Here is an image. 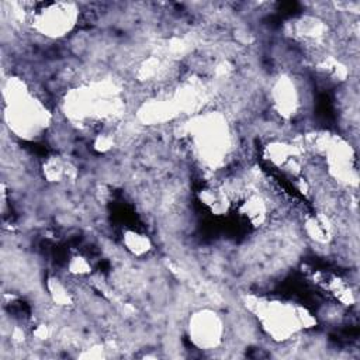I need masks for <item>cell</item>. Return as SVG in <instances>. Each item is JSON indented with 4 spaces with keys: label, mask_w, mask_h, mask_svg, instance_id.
<instances>
[{
    "label": "cell",
    "mask_w": 360,
    "mask_h": 360,
    "mask_svg": "<svg viewBox=\"0 0 360 360\" xmlns=\"http://www.w3.org/2000/svg\"><path fill=\"white\" fill-rule=\"evenodd\" d=\"M6 117L13 132L24 138L38 136L39 131L46 127L48 114L39 101L28 96L24 83H11L10 80V90H6Z\"/></svg>",
    "instance_id": "1"
},
{
    "label": "cell",
    "mask_w": 360,
    "mask_h": 360,
    "mask_svg": "<svg viewBox=\"0 0 360 360\" xmlns=\"http://www.w3.org/2000/svg\"><path fill=\"white\" fill-rule=\"evenodd\" d=\"M30 17L34 28L39 34L62 37L75 27L79 18V10L72 3H49L34 8Z\"/></svg>",
    "instance_id": "2"
},
{
    "label": "cell",
    "mask_w": 360,
    "mask_h": 360,
    "mask_svg": "<svg viewBox=\"0 0 360 360\" xmlns=\"http://www.w3.org/2000/svg\"><path fill=\"white\" fill-rule=\"evenodd\" d=\"M190 339L200 346L205 349L215 347L224 333V323L222 319L212 311H200L194 314V316L190 319Z\"/></svg>",
    "instance_id": "3"
},
{
    "label": "cell",
    "mask_w": 360,
    "mask_h": 360,
    "mask_svg": "<svg viewBox=\"0 0 360 360\" xmlns=\"http://www.w3.org/2000/svg\"><path fill=\"white\" fill-rule=\"evenodd\" d=\"M125 245H127V249L131 250L134 255H142L148 252L150 246L148 238L136 232H128L125 235Z\"/></svg>",
    "instance_id": "4"
}]
</instances>
